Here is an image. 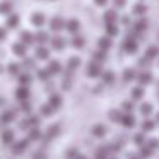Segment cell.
Returning <instances> with one entry per match:
<instances>
[{
    "mask_svg": "<svg viewBox=\"0 0 159 159\" xmlns=\"http://www.w3.org/2000/svg\"><path fill=\"white\" fill-rule=\"evenodd\" d=\"M139 48H140L139 39L128 33V34L123 38V41H121V52H123L125 55L132 57V55H137V53H139Z\"/></svg>",
    "mask_w": 159,
    "mask_h": 159,
    "instance_id": "6da1fadb",
    "label": "cell"
},
{
    "mask_svg": "<svg viewBox=\"0 0 159 159\" xmlns=\"http://www.w3.org/2000/svg\"><path fill=\"white\" fill-rule=\"evenodd\" d=\"M101 19H103V24L108 26V24H120V14H118L116 9H106V11L103 12V16H101Z\"/></svg>",
    "mask_w": 159,
    "mask_h": 159,
    "instance_id": "7a4b0ae2",
    "label": "cell"
},
{
    "mask_svg": "<svg viewBox=\"0 0 159 159\" xmlns=\"http://www.w3.org/2000/svg\"><path fill=\"white\" fill-rule=\"evenodd\" d=\"M103 70L104 69H103V65H101V63L91 60V62L87 63V67H86V75L89 77V79H99L101 74H103Z\"/></svg>",
    "mask_w": 159,
    "mask_h": 159,
    "instance_id": "3957f363",
    "label": "cell"
},
{
    "mask_svg": "<svg viewBox=\"0 0 159 159\" xmlns=\"http://www.w3.org/2000/svg\"><path fill=\"white\" fill-rule=\"evenodd\" d=\"M137 82H139V86H142V87L151 86V84L154 82V75H152L151 69H147V70H139V74H137Z\"/></svg>",
    "mask_w": 159,
    "mask_h": 159,
    "instance_id": "277c9868",
    "label": "cell"
},
{
    "mask_svg": "<svg viewBox=\"0 0 159 159\" xmlns=\"http://www.w3.org/2000/svg\"><path fill=\"white\" fill-rule=\"evenodd\" d=\"M139 115L142 118H152L156 115V110H154V104L151 101H144V103L139 104Z\"/></svg>",
    "mask_w": 159,
    "mask_h": 159,
    "instance_id": "5b68a950",
    "label": "cell"
},
{
    "mask_svg": "<svg viewBox=\"0 0 159 159\" xmlns=\"http://www.w3.org/2000/svg\"><path fill=\"white\" fill-rule=\"evenodd\" d=\"M120 125L125 130H134V128L137 127V116H135V113H123Z\"/></svg>",
    "mask_w": 159,
    "mask_h": 159,
    "instance_id": "8992f818",
    "label": "cell"
},
{
    "mask_svg": "<svg viewBox=\"0 0 159 159\" xmlns=\"http://www.w3.org/2000/svg\"><path fill=\"white\" fill-rule=\"evenodd\" d=\"M46 16L43 14V12H39V11H36V12H33L31 14V17H29V22H31V26L33 28H36V29H41L43 26L46 24Z\"/></svg>",
    "mask_w": 159,
    "mask_h": 159,
    "instance_id": "52a82bcc",
    "label": "cell"
},
{
    "mask_svg": "<svg viewBox=\"0 0 159 159\" xmlns=\"http://www.w3.org/2000/svg\"><path fill=\"white\" fill-rule=\"evenodd\" d=\"M39 121H41V118H39V116H36V115H29V116H26L24 120L21 121L19 127H21L22 130H31V128L39 127Z\"/></svg>",
    "mask_w": 159,
    "mask_h": 159,
    "instance_id": "ba28073f",
    "label": "cell"
},
{
    "mask_svg": "<svg viewBox=\"0 0 159 159\" xmlns=\"http://www.w3.org/2000/svg\"><path fill=\"white\" fill-rule=\"evenodd\" d=\"M65 22H67V19H63L62 16H55V17H52L48 21V24H50V29L53 33H60L65 29Z\"/></svg>",
    "mask_w": 159,
    "mask_h": 159,
    "instance_id": "9c48e42d",
    "label": "cell"
},
{
    "mask_svg": "<svg viewBox=\"0 0 159 159\" xmlns=\"http://www.w3.org/2000/svg\"><path fill=\"white\" fill-rule=\"evenodd\" d=\"M137 74H139V70L135 67H125L123 72H121V82L130 84L134 80H137Z\"/></svg>",
    "mask_w": 159,
    "mask_h": 159,
    "instance_id": "30bf717a",
    "label": "cell"
},
{
    "mask_svg": "<svg viewBox=\"0 0 159 159\" xmlns=\"http://www.w3.org/2000/svg\"><path fill=\"white\" fill-rule=\"evenodd\" d=\"M132 14L130 16H134V17H145V14L149 12V7L145 5V2H137V4H134L132 5Z\"/></svg>",
    "mask_w": 159,
    "mask_h": 159,
    "instance_id": "8fae6325",
    "label": "cell"
},
{
    "mask_svg": "<svg viewBox=\"0 0 159 159\" xmlns=\"http://www.w3.org/2000/svg\"><path fill=\"white\" fill-rule=\"evenodd\" d=\"M139 127H140V132H144V134H152L157 128V123H156L154 118H142Z\"/></svg>",
    "mask_w": 159,
    "mask_h": 159,
    "instance_id": "7c38bea8",
    "label": "cell"
},
{
    "mask_svg": "<svg viewBox=\"0 0 159 159\" xmlns=\"http://www.w3.org/2000/svg\"><path fill=\"white\" fill-rule=\"evenodd\" d=\"M65 31L67 33H70V34H79V31H80V21L77 17H70V19H67V22H65Z\"/></svg>",
    "mask_w": 159,
    "mask_h": 159,
    "instance_id": "4fadbf2b",
    "label": "cell"
},
{
    "mask_svg": "<svg viewBox=\"0 0 159 159\" xmlns=\"http://www.w3.org/2000/svg\"><path fill=\"white\" fill-rule=\"evenodd\" d=\"M91 135L96 139H104L108 135V127L104 123H94L91 127Z\"/></svg>",
    "mask_w": 159,
    "mask_h": 159,
    "instance_id": "5bb4252c",
    "label": "cell"
},
{
    "mask_svg": "<svg viewBox=\"0 0 159 159\" xmlns=\"http://www.w3.org/2000/svg\"><path fill=\"white\" fill-rule=\"evenodd\" d=\"M50 43H52V48L55 50V52H63V50L67 48V39L63 38V36H60V34H57V36H53L52 39H50Z\"/></svg>",
    "mask_w": 159,
    "mask_h": 159,
    "instance_id": "9a60e30c",
    "label": "cell"
},
{
    "mask_svg": "<svg viewBox=\"0 0 159 159\" xmlns=\"http://www.w3.org/2000/svg\"><path fill=\"white\" fill-rule=\"evenodd\" d=\"M98 50H103V52H110L111 48H113V38H110V36H99V38H98Z\"/></svg>",
    "mask_w": 159,
    "mask_h": 159,
    "instance_id": "2e32d148",
    "label": "cell"
},
{
    "mask_svg": "<svg viewBox=\"0 0 159 159\" xmlns=\"http://www.w3.org/2000/svg\"><path fill=\"white\" fill-rule=\"evenodd\" d=\"M46 70L52 74V77L53 75H60V74L63 72V65H62V62H60V60H48Z\"/></svg>",
    "mask_w": 159,
    "mask_h": 159,
    "instance_id": "e0dca14e",
    "label": "cell"
},
{
    "mask_svg": "<svg viewBox=\"0 0 159 159\" xmlns=\"http://www.w3.org/2000/svg\"><path fill=\"white\" fill-rule=\"evenodd\" d=\"M19 26H21V16L16 14V12L9 14L7 19H5V28L7 29H17Z\"/></svg>",
    "mask_w": 159,
    "mask_h": 159,
    "instance_id": "ac0fdd59",
    "label": "cell"
},
{
    "mask_svg": "<svg viewBox=\"0 0 159 159\" xmlns=\"http://www.w3.org/2000/svg\"><path fill=\"white\" fill-rule=\"evenodd\" d=\"M99 79H101V84H103V86H113V84L116 82V74H115L113 70H103Z\"/></svg>",
    "mask_w": 159,
    "mask_h": 159,
    "instance_id": "d6986e66",
    "label": "cell"
},
{
    "mask_svg": "<svg viewBox=\"0 0 159 159\" xmlns=\"http://www.w3.org/2000/svg\"><path fill=\"white\" fill-rule=\"evenodd\" d=\"M144 96H145V87H142V86H134L130 89V99L132 101H144Z\"/></svg>",
    "mask_w": 159,
    "mask_h": 159,
    "instance_id": "ffe728a7",
    "label": "cell"
},
{
    "mask_svg": "<svg viewBox=\"0 0 159 159\" xmlns=\"http://www.w3.org/2000/svg\"><path fill=\"white\" fill-rule=\"evenodd\" d=\"M29 96H31V91H29L28 86H19L17 89H16V99H17L19 103H22V101H28Z\"/></svg>",
    "mask_w": 159,
    "mask_h": 159,
    "instance_id": "44dd1931",
    "label": "cell"
},
{
    "mask_svg": "<svg viewBox=\"0 0 159 159\" xmlns=\"http://www.w3.org/2000/svg\"><path fill=\"white\" fill-rule=\"evenodd\" d=\"M80 65H82V58L80 57H77V55L69 57V60H67V70L69 72H75Z\"/></svg>",
    "mask_w": 159,
    "mask_h": 159,
    "instance_id": "7402d4cb",
    "label": "cell"
},
{
    "mask_svg": "<svg viewBox=\"0 0 159 159\" xmlns=\"http://www.w3.org/2000/svg\"><path fill=\"white\" fill-rule=\"evenodd\" d=\"M29 142H31L29 139H22V140L14 142V144H12V152H14V154H22V152L29 147Z\"/></svg>",
    "mask_w": 159,
    "mask_h": 159,
    "instance_id": "603a6c76",
    "label": "cell"
},
{
    "mask_svg": "<svg viewBox=\"0 0 159 159\" xmlns=\"http://www.w3.org/2000/svg\"><path fill=\"white\" fill-rule=\"evenodd\" d=\"M34 58L36 60H41V62L50 60V50L46 48L45 45H39L38 48H36V52H34Z\"/></svg>",
    "mask_w": 159,
    "mask_h": 159,
    "instance_id": "cb8c5ba5",
    "label": "cell"
},
{
    "mask_svg": "<svg viewBox=\"0 0 159 159\" xmlns=\"http://www.w3.org/2000/svg\"><path fill=\"white\" fill-rule=\"evenodd\" d=\"M144 57H147L151 62L157 60V58H159V46H157V45H149L147 48L144 50Z\"/></svg>",
    "mask_w": 159,
    "mask_h": 159,
    "instance_id": "d4e9b609",
    "label": "cell"
},
{
    "mask_svg": "<svg viewBox=\"0 0 159 159\" xmlns=\"http://www.w3.org/2000/svg\"><path fill=\"white\" fill-rule=\"evenodd\" d=\"M132 142H134L135 147H142V145H145V142H147V134H144V132H135L134 135H132Z\"/></svg>",
    "mask_w": 159,
    "mask_h": 159,
    "instance_id": "484cf974",
    "label": "cell"
},
{
    "mask_svg": "<svg viewBox=\"0 0 159 159\" xmlns=\"http://www.w3.org/2000/svg\"><path fill=\"white\" fill-rule=\"evenodd\" d=\"M0 140H2V144H4V145H12V144H14V130L5 128V130L0 134Z\"/></svg>",
    "mask_w": 159,
    "mask_h": 159,
    "instance_id": "4316f807",
    "label": "cell"
},
{
    "mask_svg": "<svg viewBox=\"0 0 159 159\" xmlns=\"http://www.w3.org/2000/svg\"><path fill=\"white\" fill-rule=\"evenodd\" d=\"M62 103H63V98L60 96L58 93H52V94H50V98H48V104H50V106H52L55 111L58 110L60 106H62Z\"/></svg>",
    "mask_w": 159,
    "mask_h": 159,
    "instance_id": "83f0119b",
    "label": "cell"
},
{
    "mask_svg": "<svg viewBox=\"0 0 159 159\" xmlns=\"http://www.w3.org/2000/svg\"><path fill=\"white\" fill-rule=\"evenodd\" d=\"M121 116H123V111H121L120 108H111V110L108 111V118H110L111 123H118V125H120Z\"/></svg>",
    "mask_w": 159,
    "mask_h": 159,
    "instance_id": "f1b7e54d",
    "label": "cell"
},
{
    "mask_svg": "<svg viewBox=\"0 0 159 159\" xmlns=\"http://www.w3.org/2000/svg\"><path fill=\"white\" fill-rule=\"evenodd\" d=\"M12 52H14V55L24 58V57L28 55V46H26L24 43H21V41H16L14 45H12Z\"/></svg>",
    "mask_w": 159,
    "mask_h": 159,
    "instance_id": "f546056e",
    "label": "cell"
},
{
    "mask_svg": "<svg viewBox=\"0 0 159 159\" xmlns=\"http://www.w3.org/2000/svg\"><path fill=\"white\" fill-rule=\"evenodd\" d=\"M19 41H21V43H24L26 46L33 45V43H34V33L28 31V29L21 31V34H19Z\"/></svg>",
    "mask_w": 159,
    "mask_h": 159,
    "instance_id": "4dcf8cb0",
    "label": "cell"
},
{
    "mask_svg": "<svg viewBox=\"0 0 159 159\" xmlns=\"http://www.w3.org/2000/svg\"><path fill=\"white\" fill-rule=\"evenodd\" d=\"M50 33L48 31H43V29H38V33H34V41L38 45H46L50 41Z\"/></svg>",
    "mask_w": 159,
    "mask_h": 159,
    "instance_id": "1f68e13d",
    "label": "cell"
},
{
    "mask_svg": "<svg viewBox=\"0 0 159 159\" xmlns=\"http://www.w3.org/2000/svg\"><path fill=\"white\" fill-rule=\"evenodd\" d=\"M70 45H72V48L75 50H82L84 46H86V38L80 34H74L72 39H70Z\"/></svg>",
    "mask_w": 159,
    "mask_h": 159,
    "instance_id": "d6a6232c",
    "label": "cell"
},
{
    "mask_svg": "<svg viewBox=\"0 0 159 159\" xmlns=\"http://www.w3.org/2000/svg\"><path fill=\"white\" fill-rule=\"evenodd\" d=\"M104 34L115 39L118 34H120V24H108V26H104Z\"/></svg>",
    "mask_w": 159,
    "mask_h": 159,
    "instance_id": "836d02e7",
    "label": "cell"
},
{
    "mask_svg": "<svg viewBox=\"0 0 159 159\" xmlns=\"http://www.w3.org/2000/svg\"><path fill=\"white\" fill-rule=\"evenodd\" d=\"M135 101H132L130 98L128 99H125V101H121V106H120V110L123 111V113H134L135 111Z\"/></svg>",
    "mask_w": 159,
    "mask_h": 159,
    "instance_id": "e575fe53",
    "label": "cell"
},
{
    "mask_svg": "<svg viewBox=\"0 0 159 159\" xmlns=\"http://www.w3.org/2000/svg\"><path fill=\"white\" fill-rule=\"evenodd\" d=\"M91 60H94V62H98V63H101V65H103V63L108 60V53L103 52V50H96V52H93Z\"/></svg>",
    "mask_w": 159,
    "mask_h": 159,
    "instance_id": "d590c367",
    "label": "cell"
},
{
    "mask_svg": "<svg viewBox=\"0 0 159 159\" xmlns=\"http://www.w3.org/2000/svg\"><path fill=\"white\" fill-rule=\"evenodd\" d=\"M58 134H60V125L55 123V125H50V127H48L45 137H46V140H52V139H55Z\"/></svg>",
    "mask_w": 159,
    "mask_h": 159,
    "instance_id": "8d00e7d4",
    "label": "cell"
},
{
    "mask_svg": "<svg viewBox=\"0 0 159 159\" xmlns=\"http://www.w3.org/2000/svg\"><path fill=\"white\" fill-rule=\"evenodd\" d=\"M139 156H140L142 159H151L152 156H154V151H152L151 147H147V145H142V147H139Z\"/></svg>",
    "mask_w": 159,
    "mask_h": 159,
    "instance_id": "74e56055",
    "label": "cell"
},
{
    "mask_svg": "<svg viewBox=\"0 0 159 159\" xmlns=\"http://www.w3.org/2000/svg\"><path fill=\"white\" fill-rule=\"evenodd\" d=\"M151 65H152V62L147 58V57H144V55H142L140 58L137 60V67H139L140 70H147V69H151Z\"/></svg>",
    "mask_w": 159,
    "mask_h": 159,
    "instance_id": "f35d334b",
    "label": "cell"
},
{
    "mask_svg": "<svg viewBox=\"0 0 159 159\" xmlns=\"http://www.w3.org/2000/svg\"><path fill=\"white\" fill-rule=\"evenodd\" d=\"M17 80H19V84H21V86H28L29 87V84L33 82V75L31 74H19L17 75Z\"/></svg>",
    "mask_w": 159,
    "mask_h": 159,
    "instance_id": "ab89813d",
    "label": "cell"
},
{
    "mask_svg": "<svg viewBox=\"0 0 159 159\" xmlns=\"http://www.w3.org/2000/svg\"><path fill=\"white\" fill-rule=\"evenodd\" d=\"M36 75H38V79L41 80V82H50V79H52V74H50L46 69H38Z\"/></svg>",
    "mask_w": 159,
    "mask_h": 159,
    "instance_id": "60d3db41",
    "label": "cell"
},
{
    "mask_svg": "<svg viewBox=\"0 0 159 159\" xmlns=\"http://www.w3.org/2000/svg\"><path fill=\"white\" fill-rule=\"evenodd\" d=\"M111 156L108 154V151L103 147V145H99V147L96 149V152H94V159H110Z\"/></svg>",
    "mask_w": 159,
    "mask_h": 159,
    "instance_id": "b9f144b4",
    "label": "cell"
},
{
    "mask_svg": "<svg viewBox=\"0 0 159 159\" xmlns=\"http://www.w3.org/2000/svg\"><path fill=\"white\" fill-rule=\"evenodd\" d=\"M14 118H16V113H14V111H5V113L0 116V123L7 125V123H11V121H14Z\"/></svg>",
    "mask_w": 159,
    "mask_h": 159,
    "instance_id": "7bdbcfd3",
    "label": "cell"
},
{
    "mask_svg": "<svg viewBox=\"0 0 159 159\" xmlns=\"http://www.w3.org/2000/svg\"><path fill=\"white\" fill-rule=\"evenodd\" d=\"M41 137H43V134H41V130H39V127L29 130V135H28L29 140H41Z\"/></svg>",
    "mask_w": 159,
    "mask_h": 159,
    "instance_id": "ee69618b",
    "label": "cell"
},
{
    "mask_svg": "<svg viewBox=\"0 0 159 159\" xmlns=\"http://www.w3.org/2000/svg\"><path fill=\"white\" fill-rule=\"evenodd\" d=\"M0 14H2V16L12 14V5L9 4V2H5V0H2V2H0Z\"/></svg>",
    "mask_w": 159,
    "mask_h": 159,
    "instance_id": "f6af8a7d",
    "label": "cell"
},
{
    "mask_svg": "<svg viewBox=\"0 0 159 159\" xmlns=\"http://www.w3.org/2000/svg\"><path fill=\"white\" fill-rule=\"evenodd\" d=\"M7 72L11 74V75H19V72H21V65L16 62H11L7 65Z\"/></svg>",
    "mask_w": 159,
    "mask_h": 159,
    "instance_id": "bcb514c9",
    "label": "cell"
},
{
    "mask_svg": "<svg viewBox=\"0 0 159 159\" xmlns=\"http://www.w3.org/2000/svg\"><path fill=\"white\" fill-rule=\"evenodd\" d=\"M39 113H41V116H52V115L55 113V110L46 103V104H43V106L39 108Z\"/></svg>",
    "mask_w": 159,
    "mask_h": 159,
    "instance_id": "7dc6e473",
    "label": "cell"
},
{
    "mask_svg": "<svg viewBox=\"0 0 159 159\" xmlns=\"http://www.w3.org/2000/svg\"><path fill=\"white\" fill-rule=\"evenodd\" d=\"M145 145H147V147H151L152 151H157L159 149V139L157 137H151V139H147V142H145Z\"/></svg>",
    "mask_w": 159,
    "mask_h": 159,
    "instance_id": "c3c4849f",
    "label": "cell"
},
{
    "mask_svg": "<svg viewBox=\"0 0 159 159\" xmlns=\"http://www.w3.org/2000/svg\"><path fill=\"white\" fill-rule=\"evenodd\" d=\"M111 4H113V9L121 11V9H125L128 5V0H111Z\"/></svg>",
    "mask_w": 159,
    "mask_h": 159,
    "instance_id": "681fc988",
    "label": "cell"
},
{
    "mask_svg": "<svg viewBox=\"0 0 159 159\" xmlns=\"http://www.w3.org/2000/svg\"><path fill=\"white\" fill-rule=\"evenodd\" d=\"M22 67H26L28 70L36 69V58H26V57H24V62H22Z\"/></svg>",
    "mask_w": 159,
    "mask_h": 159,
    "instance_id": "f907efd6",
    "label": "cell"
},
{
    "mask_svg": "<svg viewBox=\"0 0 159 159\" xmlns=\"http://www.w3.org/2000/svg\"><path fill=\"white\" fill-rule=\"evenodd\" d=\"M79 154H80V152L77 151L75 147H70L69 151L65 152V159H77V156H79Z\"/></svg>",
    "mask_w": 159,
    "mask_h": 159,
    "instance_id": "816d5d0a",
    "label": "cell"
},
{
    "mask_svg": "<svg viewBox=\"0 0 159 159\" xmlns=\"http://www.w3.org/2000/svg\"><path fill=\"white\" fill-rule=\"evenodd\" d=\"M21 110L24 111L26 115H28V113H31L33 106H31V103H29V99H28V101H22V103H21Z\"/></svg>",
    "mask_w": 159,
    "mask_h": 159,
    "instance_id": "f5cc1de1",
    "label": "cell"
},
{
    "mask_svg": "<svg viewBox=\"0 0 159 159\" xmlns=\"http://www.w3.org/2000/svg\"><path fill=\"white\" fill-rule=\"evenodd\" d=\"M93 2H94V5H96V7L103 9V7H108V4H110L111 0H93Z\"/></svg>",
    "mask_w": 159,
    "mask_h": 159,
    "instance_id": "db71d44e",
    "label": "cell"
},
{
    "mask_svg": "<svg viewBox=\"0 0 159 159\" xmlns=\"http://www.w3.org/2000/svg\"><path fill=\"white\" fill-rule=\"evenodd\" d=\"M5 38H7V31H5V28H0V41H4Z\"/></svg>",
    "mask_w": 159,
    "mask_h": 159,
    "instance_id": "11a10c76",
    "label": "cell"
},
{
    "mask_svg": "<svg viewBox=\"0 0 159 159\" xmlns=\"http://www.w3.org/2000/svg\"><path fill=\"white\" fill-rule=\"evenodd\" d=\"M127 159H142V157L137 154V152H130V154H127Z\"/></svg>",
    "mask_w": 159,
    "mask_h": 159,
    "instance_id": "9f6ffc18",
    "label": "cell"
},
{
    "mask_svg": "<svg viewBox=\"0 0 159 159\" xmlns=\"http://www.w3.org/2000/svg\"><path fill=\"white\" fill-rule=\"evenodd\" d=\"M46 157V156H45V152H36V154H34V157H33V159H45Z\"/></svg>",
    "mask_w": 159,
    "mask_h": 159,
    "instance_id": "6f0895ef",
    "label": "cell"
},
{
    "mask_svg": "<svg viewBox=\"0 0 159 159\" xmlns=\"http://www.w3.org/2000/svg\"><path fill=\"white\" fill-rule=\"evenodd\" d=\"M154 120H156V123H157V125H159V111H157V113H156V115H154Z\"/></svg>",
    "mask_w": 159,
    "mask_h": 159,
    "instance_id": "680465c9",
    "label": "cell"
},
{
    "mask_svg": "<svg viewBox=\"0 0 159 159\" xmlns=\"http://www.w3.org/2000/svg\"><path fill=\"white\" fill-rule=\"evenodd\" d=\"M77 159H89V157H87V156H84V154H79V156H77Z\"/></svg>",
    "mask_w": 159,
    "mask_h": 159,
    "instance_id": "91938a15",
    "label": "cell"
},
{
    "mask_svg": "<svg viewBox=\"0 0 159 159\" xmlns=\"http://www.w3.org/2000/svg\"><path fill=\"white\" fill-rule=\"evenodd\" d=\"M4 72V67H2V63H0V74Z\"/></svg>",
    "mask_w": 159,
    "mask_h": 159,
    "instance_id": "94428289",
    "label": "cell"
},
{
    "mask_svg": "<svg viewBox=\"0 0 159 159\" xmlns=\"http://www.w3.org/2000/svg\"><path fill=\"white\" fill-rule=\"evenodd\" d=\"M156 96H157V101H159V89H157V93H156Z\"/></svg>",
    "mask_w": 159,
    "mask_h": 159,
    "instance_id": "6125c7cd",
    "label": "cell"
},
{
    "mask_svg": "<svg viewBox=\"0 0 159 159\" xmlns=\"http://www.w3.org/2000/svg\"><path fill=\"white\" fill-rule=\"evenodd\" d=\"M156 62H157V67H159V58H157V60H156Z\"/></svg>",
    "mask_w": 159,
    "mask_h": 159,
    "instance_id": "be15d7a7",
    "label": "cell"
},
{
    "mask_svg": "<svg viewBox=\"0 0 159 159\" xmlns=\"http://www.w3.org/2000/svg\"><path fill=\"white\" fill-rule=\"evenodd\" d=\"M110 159H118V157H115V156H113V157H110Z\"/></svg>",
    "mask_w": 159,
    "mask_h": 159,
    "instance_id": "e7e4bbea",
    "label": "cell"
},
{
    "mask_svg": "<svg viewBox=\"0 0 159 159\" xmlns=\"http://www.w3.org/2000/svg\"><path fill=\"white\" fill-rule=\"evenodd\" d=\"M137 2H145V0H137Z\"/></svg>",
    "mask_w": 159,
    "mask_h": 159,
    "instance_id": "03108f58",
    "label": "cell"
},
{
    "mask_svg": "<svg viewBox=\"0 0 159 159\" xmlns=\"http://www.w3.org/2000/svg\"><path fill=\"white\" fill-rule=\"evenodd\" d=\"M157 2H159V0H157Z\"/></svg>",
    "mask_w": 159,
    "mask_h": 159,
    "instance_id": "003e7915",
    "label": "cell"
}]
</instances>
